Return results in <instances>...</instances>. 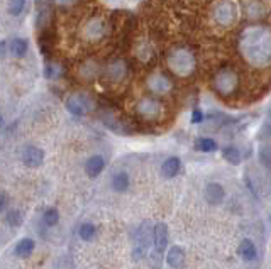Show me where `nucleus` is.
I'll list each match as a JSON object with an SVG mask.
<instances>
[{"instance_id": "f257e3e1", "label": "nucleus", "mask_w": 271, "mask_h": 269, "mask_svg": "<svg viewBox=\"0 0 271 269\" xmlns=\"http://www.w3.org/2000/svg\"><path fill=\"white\" fill-rule=\"evenodd\" d=\"M247 46L244 54L254 64H266L271 61V38L264 31H256L251 38H246Z\"/></svg>"}, {"instance_id": "f03ea898", "label": "nucleus", "mask_w": 271, "mask_h": 269, "mask_svg": "<svg viewBox=\"0 0 271 269\" xmlns=\"http://www.w3.org/2000/svg\"><path fill=\"white\" fill-rule=\"evenodd\" d=\"M168 64L171 71H175L180 76H188L195 69V58L190 51L186 49H176L168 56Z\"/></svg>"}, {"instance_id": "7ed1b4c3", "label": "nucleus", "mask_w": 271, "mask_h": 269, "mask_svg": "<svg viewBox=\"0 0 271 269\" xmlns=\"http://www.w3.org/2000/svg\"><path fill=\"white\" fill-rule=\"evenodd\" d=\"M237 86H239V78H237L236 71L229 68H224L214 76V88L219 95L229 97L232 94H236Z\"/></svg>"}, {"instance_id": "20e7f679", "label": "nucleus", "mask_w": 271, "mask_h": 269, "mask_svg": "<svg viewBox=\"0 0 271 269\" xmlns=\"http://www.w3.org/2000/svg\"><path fill=\"white\" fill-rule=\"evenodd\" d=\"M136 110L144 120H158L163 114V105L154 97H144L138 102Z\"/></svg>"}, {"instance_id": "39448f33", "label": "nucleus", "mask_w": 271, "mask_h": 269, "mask_svg": "<svg viewBox=\"0 0 271 269\" xmlns=\"http://www.w3.org/2000/svg\"><path fill=\"white\" fill-rule=\"evenodd\" d=\"M153 245L156 250L165 254V250H168V245H170V230H168V225L165 222H158L156 225L153 227Z\"/></svg>"}, {"instance_id": "423d86ee", "label": "nucleus", "mask_w": 271, "mask_h": 269, "mask_svg": "<svg viewBox=\"0 0 271 269\" xmlns=\"http://www.w3.org/2000/svg\"><path fill=\"white\" fill-rule=\"evenodd\" d=\"M204 198L209 205H222L224 200H226V188L217 182H210L204 190Z\"/></svg>"}, {"instance_id": "0eeeda50", "label": "nucleus", "mask_w": 271, "mask_h": 269, "mask_svg": "<svg viewBox=\"0 0 271 269\" xmlns=\"http://www.w3.org/2000/svg\"><path fill=\"white\" fill-rule=\"evenodd\" d=\"M171 86H173L171 80L166 75H163V73H154V75L148 78V88L156 95L168 94L171 90Z\"/></svg>"}, {"instance_id": "6e6552de", "label": "nucleus", "mask_w": 271, "mask_h": 269, "mask_svg": "<svg viewBox=\"0 0 271 269\" xmlns=\"http://www.w3.org/2000/svg\"><path fill=\"white\" fill-rule=\"evenodd\" d=\"M185 261H186V254L181 245H171V247H168L165 262L171 269H183Z\"/></svg>"}, {"instance_id": "1a4fd4ad", "label": "nucleus", "mask_w": 271, "mask_h": 269, "mask_svg": "<svg viewBox=\"0 0 271 269\" xmlns=\"http://www.w3.org/2000/svg\"><path fill=\"white\" fill-rule=\"evenodd\" d=\"M66 109L70 114L77 115V117H82L88 112L90 109V104L83 95H70L66 99Z\"/></svg>"}, {"instance_id": "9d476101", "label": "nucleus", "mask_w": 271, "mask_h": 269, "mask_svg": "<svg viewBox=\"0 0 271 269\" xmlns=\"http://www.w3.org/2000/svg\"><path fill=\"white\" fill-rule=\"evenodd\" d=\"M43 161H44V151L41 147L29 146L22 152V163L29 166V168H37V166L43 164Z\"/></svg>"}, {"instance_id": "9b49d317", "label": "nucleus", "mask_w": 271, "mask_h": 269, "mask_svg": "<svg viewBox=\"0 0 271 269\" xmlns=\"http://www.w3.org/2000/svg\"><path fill=\"white\" fill-rule=\"evenodd\" d=\"M237 254L242 261L246 262H253L258 259V247L251 239H242L239 245H237Z\"/></svg>"}, {"instance_id": "f8f14e48", "label": "nucleus", "mask_w": 271, "mask_h": 269, "mask_svg": "<svg viewBox=\"0 0 271 269\" xmlns=\"http://www.w3.org/2000/svg\"><path fill=\"white\" fill-rule=\"evenodd\" d=\"M180 171H181V159L178 156H170V157H166V159L163 161V164H161L163 178H168V180L175 178Z\"/></svg>"}, {"instance_id": "ddd939ff", "label": "nucleus", "mask_w": 271, "mask_h": 269, "mask_svg": "<svg viewBox=\"0 0 271 269\" xmlns=\"http://www.w3.org/2000/svg\"><path fill=\"white\" fill-rule=\"evenodd\" d=\"M105 169V159L99 154L90 156L85 163V173L88 178H97L99 174H102V171Z\"/></svg>"}, {"instance_id": "4468645a", "label": "nucleus", "mask_w": 271, "mask_h": 269, "mask_svg": "<svg viewBox=\"0 0 271 269\" xmlns=\"http://www.w3.org/2000/svg\"><path fill=\"white\" fill-rule=\"evenodd\" d=\"M110 187L114 192L117 193H125L130 187V178L129 174L125 173V171H119V173H115L112 176V182H110Z\"/></svg>"}, {"instance_id": "2eb2a0df", "label": "nucleus", "mask_w": 271, "mask_h": 269, "mask_svg": "<svg viewBox=\"0 0 271 269\" xmlns=\"http://www.w3.org/2000/svg\"><path fill=\"white\" fill-rule=\"evenodd\" d=\"M151 244H153V227L148 222H144L138 230V244H136V247H143L146 250Z\"/></svg>"}, {"instance_id": "dca6fc26", "label": "nucleus", "mask_w": 271, "mask_h": 269, "mask_svg": "<svg viewBox=\"0 0 271 269\" xmlns=\"http://www.w3.org/2000/svg\"><path fill=\"white\" fill-rule=\"evenodd\" d=\"M195 151L202 152V154H210V152H216L219 149V144L216 139L212 137H197V141H195Z\"/></svg>"}, {"instance_id": "f3484780", "label": "nucleus", "mask_w": 271, "mask_h": 269, "mask_svg": "<svg viewBox=\"0 0 271 269\" xmlns=\"http://www.w3.org/2000/svg\"><path fill=\"white\" fill-rule=\"evenodd\" d=\"M221 154L224 159L232 166L241 164V161H242V151L236 146H224L221 149Z\"/></svg>"}, {"instance_id": "a211bd4d", "label": "nucleus", "mask_w": 271, "mask_h": 269, "mask_svg": "<svg viewBox=\"0 0 271 269\" xmlns=\"http://www.w3.org/2000/svg\"><path fill=\"white\" fill-rule=\"evenodd\" d=\"M34 240L29 239V237H26V239H21L17 242L16 245V249H14V254H16L17 257H22V259H26V257H29L32 252H34Z\"/></svg>"}, {"instance_id": "6ab92c4d", "label": "nucleus", "mask_w": 271, "mask_h": 269, "mask_svg": "<svg viewBox=\"0 0 271 269\" xmlns=\"http://www.w3.org/2000/svg\"><path fill=\"white\" fill-rule=\"evenodd\" d=\"M27 48H29V44H27V41H26V39H22V38L12 39L11 46H9V49H11L12 56H16V58H22V56H26Z\"/></svg>"}, {"instance_id": "aec40b11", "label": "nucleus", "mask_w": 271, "mask_h": 269, "mask_svg": "<svg viewBox=\"0 0 271 269\" xmlns=\"http://www.w3.org/2000/svg\"><path fill=\"white\" fill-rule=\"evenodd\" d=\"M78 235H80L82 240H85V242H90L97 237V227L90 224V222H83L80 225V229H78Z\"/></svg>"}, {"instance_id": "412c9836", "label": "nucleus", "mask_w": 271, "mask_h": 269, "mask_svg": "<svg viewBox=\"0 0 271 269\" xmlns=\"http://www.w3.org/2000/svg\"><path fill=\"white\" fill-rule=\"evenodd\" d=\"M125 64L122 61H115L114 64H110L109 66V76H110V80H114V81H119V80H122V78L125 76Z\"/></svg>"}, {"instance_id": "4be33fe9", "label": "nucleus", "mask_w": 271, "mask_h": 269, "mask_svg": "<svg viewBox=\"0 0 271 269\" xmlns=\"http://www.w3.org/2000/svg\"><path fill=\"white\" fill-rule=\"evenodd\" d=\"M258 161L266 171H271V147L261 146L258 151Z\"/></svg>"}, {"instance_id": "5701e85b", "label": "nucleus", "mask_w": 271, "mask_h": 269, "mask_svg": "<svg viewBox=\"0 0 271 269\" xmlns=\"http://www.w3.org/2000/svg\"><path fill=\"white\" fill-rule=\"evenodd\" d=\"M149 267L151 269H161L163 267V262H165V256H163V252H160V250L153 249L151 252H149Z\"/></svg>"}, {"instance_id": "b1692460", "label": "nucleus", "mask_w": 271, "mask_h": 269, "mask_svg": "<svg viewBox=\"0 0 271 269\" xmlns=\"http://www.w3.org/2000/svg\"><path fill=\"white\" fill-rule=\"evenodd\" d=\"M6 222H7V225H11V227H21L22 225V213L19 210H16V208L7 210Z\"/></svg>"}, {"instance_id": "393cba45", "label": "nucleus", "mask_w": 271, "mask_h": 269, "mask_svg": "<svg viewBox=\"0 0 271 269\" xmlns=\"http://www.w3.org/2000/svg\"><path fill=\"white\" fill-rule=\"evenodd\" d=\"M43 222L48 227H54V225H58V222H59V212L56 210V208H48V210L44 212V215H43Z\"/></svg>"}, {"instance_id": "a878e982", "label": "nucleus", "mask_w": 271, "mask_h": 269, "mask_svg": "<svg viewBox=\"0 0 271 269\" xmlns=\"http://www.w3.org/2000/svg\"><path fill=\"white\" fill-rule=\"evenodd\" d=\"M26 7V0H9V14L11 16H19Z\"/></svg>"}, {"instance_id": "bb28decb", "label": "nucleus", "mask_w": 271, "mask_h": 269, "mask_svg": "<svg viewBox=\"0 0 271 269\" xmlns=\"http://www.w3.org/2000/svg\"><path fill=\"white\" fill-rule=\"evenodd\" d=\"M258 137L261 141H271V120L261 125L259 132H258Z\"/></svg>"}, {"instance_id": "cd10ccee", "label": "nucleus", "mask_w": 271, "mask_h": 269, "mask_svg": "<svg viewBox=\"0 0 271 269\" xmlns=\"http://www.w3.org/2000/svg\"><path fill=\"white\" fill-rule=\"evenodd\" d=\"M59 75V69H58V66H54V64H51V63H48L44 66V76L46 78H49V80H53V78H56Z\"/></svg>"}, {"instance_id": "c85d7f7f", "label": "nucleus", "mask_w": 271, "mask_h": 269, "mask_svg": "<svg viewBox=\"0 0 271 269\" xmlns=\"http://www.w3.org/2000/svg\"><path fill=\"white\" fill-rule=\"evenodd\" d=\"M204 122V112L200 109H195L191 112V124H202Z\"/></svg>"}, {"instance_id": "c756f323", "label": "nucleus", "mask_w": 271, "mask_h": 269, "mask_svg": "<svg viewBox=\"0 0 271 269\" xmlns=\"http://www.w3.org/2000/svg\"><path fill=\"white\" fill-rule=\"evenodd\" d=\"M9 207V197L4 192H0V212H6Z\"/></svg>"}, {"instance_id": "7c9ffc66", "label": "nucleus", "mask_w": 271, "mask_h": 269, "mask_svg": "<svg viewBox=\"0 0 271 269\" xmlns=\"http://www.w3.org/2000/svg\"><path fill=\"white\" fill-rule=\"evenodd\" d=\"M75 0H56V4H59V6H70V4H73Z\"/></svg>"}, {"instance_id": "2f4dec72", "label": "nucleus", "mask_w": 271, "mask_h": 269, "mask_svg": "<svg viewBox=\"0 0 271 269\" xmlns=\"http://www.w3.org/2000/svg\"><path fill=\"white\" fill-rule=\"evenodd\" d=\"M6 54V43H0V56Z\"/></svg>"}, {"instance_id": "473e14b6", "label": "nucleus", "mask_w": 271, "mask_h": 269, "mask_svg": "<svg viewBox=\"0 0 271 269\" xmlns=\"http://www.w3.org/2000/svg\"><path fill=\"white\" fill-rule=\"evenodd\" d=\"M4 124V117H2V114H0V125Z\"/></svg>"}, {"instance_id": "72a5a7b5", "label": "nucleus", "mask_w": 271, "mask_h": 269, "mask_svg": "<svg viewBox=\"0 0 271 269\" xmlns=\"http://www.w3.org/2000/svg\"><path fill=\"white\" fill-rule=\"evenodd\" d=\"M269 220H271V215H269Z\"/></svg>"}]
</instances>
